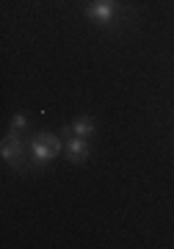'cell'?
<instances>
[{
    "label": "cell",
    "instance_id": "obj_1",
    "mask_svg": "<svg viewBox=\"0 0 174 249\" xmlns=\"http://www.w3.org/2000/svg\"><path fill=\"white\" fill-rule=\"evenodd\" d=\"M31 150H34V163L36 166H47V163L61 152V139H58L55 133H39V136H34Z\"/></svg>",
    "mask_w": 174,
    "mask_h": 249
},
{
    "label": "cell",
    "instance_id": "obj_2",
    "mask_svg": "<svg viewBox=\"0 0 174 249\" xmlns=\"http://www.w3.org/2000/svg\"><path fill=\"white\" fill-rule=\"evenodd\" d=\"M86 14H88V19H94L100 25H111L116 19V14H119V3L116 0H94L86 9Z\"/></svg>",
    "mask_w": 174,
    "mask_h": 249
},
{
    "label": "cell",
    "instance_id": "obj_3",
    "mask_svg": "<svg viewBox=\"0 0 174 249\" xmlns=\"http://www.w3.org/2000/svg\"><path fill=\"white\" fill-rule=\"evenodd\" d=\"M0 155H3V160L11 163V166H19V163H22V142H19V136L14 133V130L3 139V144H0Z\"/></svg>",
    "mask_w": 174,
    "mask_h": 249
},
{
    "label": "cell",
    "instance_id": "obj_4",
    "mask_svg": "<svg viewBox=\"0 0 174 249\" xmlns=\"http://www.w3.org/2000/svg\"><path fill=\"white\" fill-rule=\"evenodd\" d=\"M67 158H70L72 163H83V160L88 158V144H86V139H80V136L70 139V144H67Z\"/></svg>",
    "mask_w": 174,
    "mask_h": 249
},
{
    "label": "cell",
    "instance_id": "obj_5",
    "mask_svg": "<svg viewBox=\"0 0 174 249\" xmlns=\"http://www.w3.org/2000/svg\"><path fill=\"white\" fill-rule=\"evenodd\" d=\"M61 133H75V136H80V139H88V136L94 133V122H91L88 116H78V119L72 122V127H64Z\"/></svg>",
    "mask_w": 174,
    "mask_h": 249
},
{
    "label": "cell",
    "instance_id": "obj_6",
    "mask_svg": "<svg viewBox=\"0 0 174 249\" xmlns=\"http://www.w3.org/2000/svg\"><path fill=\"white\" fill-rule=\"evenodd\" d=\"M25 124H28V119L22 114H17L14 119H11V130H14V133H19V130H25Z\"/></svg>",
    "mask_w": 174,
    "mask_h": 249
}]
</instances>
